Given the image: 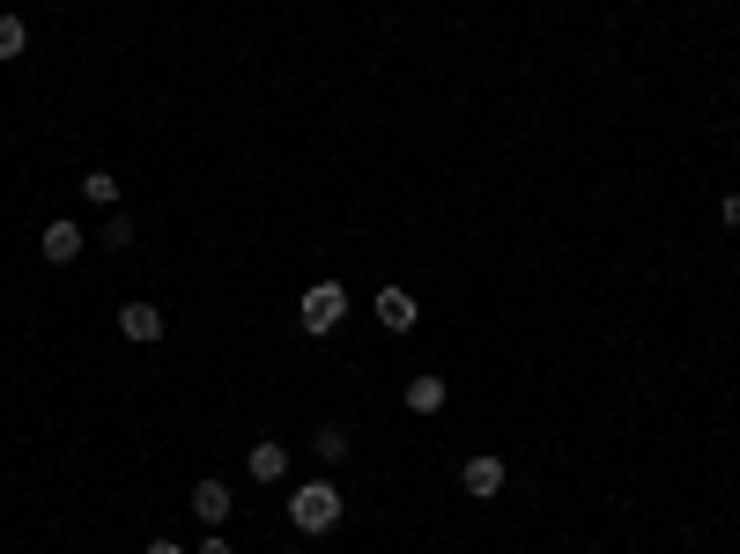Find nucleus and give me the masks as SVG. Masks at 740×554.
Returning <instances> with one entry per match:
<instances>
[{"label":"nucleus","instance_id":"obj_1","mask_svg":"<svg viewBox=\"0 0 740 554\" xmlns=\"http://www.w3.org/2000/svg\"><path fill=\"white\" fill-rule=\"evenodd\" d=\"M304 540H326V532L341 525V488L334 481H304V488H289V510H282Z\"/></svg>","mask_w":740,"mask_h":554},{"label":"nucleus","instance_id":"obj_2","mask_svg":"<svg viewBox=\"0 0 740 554\" xmlns=\"http://www.w3.org/2000/svg\"><path fill=\"white\" fill-rule=\"evenodd\" d=\"M296 318H304V333H334V326L348 318V289L341 281H311L304 303H296Z\"/></svg>","mask_w":740,"mask_h":554},{"label":"nucleus","instance_id":"obj_3","mask_svg":"<svg viewBox=\"0 0 740 554\" xmlns=\"http://www.w3.org/2000/svg\"><path fill=\"white\" fill-rule=\"evenodd\" d=\"M504 481H511V466H504L496 451H474L467 466H459V488H467V496H482V503H489V496H496Z\"/></svg>","mask_w":740,"mask_h":554},{"label":"nucleus","instance_id":"obj_4","mask_svg":"<svg viewBox=\"0 0 740 554\" xmlns=\"http://www.w3.org/2000/svg\"><path fill=\"white\" fill-rule=\"evenodd\" d=\"M370 318H378L385 333H408V326H415V296L400 289V281H385V289L370 296Z\"/></svg>","mask_w":740,"mask_h":554},{"label":"nucleus","instance_id":"obj_5","mask_svg":"<svg viewBox=\"0 0 740 554\" xmlns=\"http://www.w3.org/2000/svg\"><path fill=\"white\" fill-rule=\"evenodd\" d=\"M82 244H89V230H82V222H45L38 252H45L52 266H74V259H82Z\"/></svg>","mask_w":740,"mask_h":554},{"label":"nucleus","instance_id":"obj_6","mask_svg":"<svg viewBox=\"0 0 740 554\" xmlns=\"http://www.w3.org/2000/svg\"><path fill=\"white\" fill-rule=\"evenodd\" d=\"M444 399H452V392H444V377H437V370L408 377V392H400V407H408V414H422V422H430V414H444Z\"/></svg>","mask_w":740,"mask_h":554},{"label":"nucleus","instance_id":"obj_7","mask_svg":"<svg viewBox=\"0 0 740 554\" xmlns=\"http://www.w3.org/2000/svg\"><path fill=\"white\" fill-rule=\"evenodd\" d=\"M119 333L134 340V348H148V340H163V311H156V303H119Z\"/></svg>","mask_w":740,"mask_h":554},{"label":"nucleus","instance_id":"obj_8","mask_svg":"<svg viewBox=\"0 0 740 554\" xmlns=\"http://www.w3.org/2000/svg\"><path fill=\"white\" fill-rule=\"evenodd\" d=\"M193 518L200 525H222L230 518V481H193Z\"/></svg>","mask_w":740,"mask_h":554},{"label":"nucleus","instance_id":"obj_9","mask_svg":"<svg viewBox=\"0 0 740 554\" xmlns=\"http://www.w3.org/2000/svg\"><path fill=\"white\" fill-rule=\"evenodd\" d=\"M252 481H282V473H289V451H282V444H274V436H260V444H252Z\"/></svg>","mask_w":740,"mask_h":554},{"label":"nucleus","instance_id":"obj_10","mask_svg":"<svg viewBox=\"0 0 740 554\" xmlns=\"http://www.w3.org/2000/svg\"><path fill=\"white\" fill-rule=\"evenodd\" d=\"M82 200H89V207H119V178H112V170H89V178H82Z\"/></svg>","mask_w":740,"mask_h":554},{"label":"nucleus","instance_id":"obj_11","mask_svg":"<svg viewBox=\"0 0 740 554\" xmlns=\"http://www.w3.org/2000/svg\"><path fill=\"white\" fill-rule=\"evenodd\" d=\"M30 52V30H23V15H0V60H23Z\"/></svg>","mask_w":740,"mask_h":554},{"label":"nucleus","instance_id":"obj_12","mask_svg":"<svg viewBox=\"0 0 740 554\" xmlns=\"http://www.w3.org/2000/svg\"><path fill=\"white\" fill-rule=\"evenodd\" d=\"M311 451H319V458H348V429H341V422H326V429H319V444H311Z\"/></svg>","mask_w":740,"mask_h":554},{"label":"nucleus","instance_id":"obj_13","mask_svg":"<svg viewBox=\"0 0 740 554\" xmlns=\"http://www.w3.org/2000/svg\"><path fill=\"white\" fill-rule=\"evenodd\" d=\"M97 237L112 244V252H126V244H134V215H112V222H104V230H97Z\"/></svg>","mask_w":740,"mask_h":554},{"label":"nucleus","instance_id":"obj_14","mask_svg":"<svg viewBox=\"0 0 740 554\" xmlns=\"http://www.w3.org/2000/svg\"><path fill=\"white\" fill-rule=\"evenodd\" d=\"M718 222H726V230H740V193H726V200H718Z\"/></svg>","mask_w":740,"mask_h":554},{"label":"nucleus","instance_id":"obj_15","mask_svg":"<svg viewBox=\"0 0 740 554\" xmlns=\"http://www.w3.org/2000/svg\"><path fill=\"white\" fill-rule=\"evenodd\" d=\"M200 554H230V540H222V532H208V540H200Z\"/></svg>","mask_w":740,"mask_h":554},{"label":"nucleus","instance_id":"obj_16","mask_svg":"<svg viewBox=\"0 0 740 554\" xmlns=\"http://www.w3.org/2000/svg\"><path fill=\"white\" fill-rule=\"evenodd\" d=\"M148 554H186V547H178V540H148Z\"/></svg>","mask_w":740,"mask_h":554},{"label":"nucleus","instance_id":"obj_17","mask_svg":"<svg viewBox=\"0 0 740 554\" xmlns=\"http://www.w3.org/2000/svg\"><path fill=\"white\" fill-rule=\"evenodd\" d=\"M282 554H296V547H282Z\"/></svg>","mask_w":740,"mask_h":554}]
</instances>
